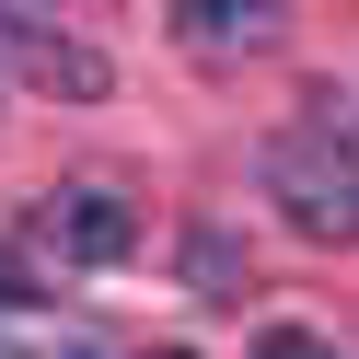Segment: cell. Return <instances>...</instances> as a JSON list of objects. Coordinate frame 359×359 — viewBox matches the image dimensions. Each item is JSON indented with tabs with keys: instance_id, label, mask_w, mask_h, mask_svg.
Here are the masks:
<instances>
[{
	"instance_id": "obj_1",
	"label": "cell",
	"mask_w": 359,
	"mask_h": 359,
	"mask_svg": "<svg viewBox=\"0 0 359 359\" xmlns=\"http://www.w3.org/2000/svg\"><path fill=\"white\" fill-rule=\"evenodd\" d=\"M266 197H278L313 243H348L359 232V128L348 116L278 128V140H266Z\"/></svg>"
},
{
	"instance_id": "obj_2",
	"label": "cell",
	"mask_w": 359,
	"mask_h": 359,
	"mask_svg": "<svg viewBox=\"0 0 359 359\" xmlns=\"http://www.w3.org/2000/svg\"><path fill=\"white\" fill-rule=\"evenodd\" d=\"M24 232L47 243L58 266H116V255H140V209H128L116 186H47L24 209Z\"/></svg>"
},
{
	"instance_id": "obj_3",
	"label": "cell",
	"mask_w": 359,
	"mask_h": 359,
	"mask_svg": "<svg viewBox=\"0 0 359 359\" xmlns=\"http://www.w3.org/2000/svg\"><path fill=\"white\" fill-rule=\"evenodd\" d=\"M0 359H116V348H104V325H81V313L24 302V313H0Z\"/></svg>"
},
{
	"instance_id": "obj_4",
	"label": "cell",
	"mask_w": 359,
	"mask_h": 359,
	"mask_svg": "<svg viewBox=\"0 0 359 359\" xmlns=\"http://www.w3.org/2000/svg\"><path fill=\"white\" fill-rule=\"evenodd\" d=\"M174 24L197 35V47H266V24H278V0H174Z\"/></svg>"
},
{
	"instance_id": "obj_5",
	"label": "cell",
	"mask_w": 359,
	"mask_h": 359,
	"mask_svg": "<svg viewBox=\"0 0 359 359\" xmlns=\"http://www.w3.org/2000/svg\"><path fill=\"white\" fill-rule=\"evenodd\" d=\"M255 359H336V348H325V336H302V325H278V336H266Z\"/></svg>"
},
{
	"instance_id": "obj_6",
	"label": "cell",
	"mask_w": 359,
	"mask_h": 359,
	"mask_svg": "<svg viewBox=\"0 0 359 359\" xmlns=\"http://www.w3.org/2000/svg\"><path fill=\"white\" fill-rule=\"evenodd\" d=\"M0 313H24V278H12V266H0Z\"/></svg>"
},
{
	"instance_id": "obj_7",
	"label": "cell",
	"mask_w": 359,
	"mask_h": 359,
	"mask_svg": "<svg viewBox=\"0 0 359 359\" xmlns=\"http://www.w3.org/2000/svg\"><path fill=\"white\" fill-rule=\"evenodd\" d=\"M163 359H186V348H163Z\"/></svg>"
}]
</instances>
